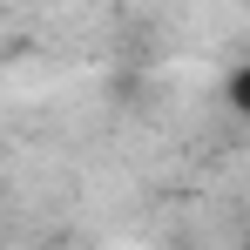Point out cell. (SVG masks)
<instances>
[{"label": "cell", "mask_w": 250, "mask_h": 250, "mask_svg": "<svg viewBox=\"0 0 250 250\" xmlns=\"http://www.w3.org/2000/svg\"><path fill=\"white\" fill-rule=\"evenodd\" d=\"M223 95H230V108H237V115H250V61L230 75V88H223Z\"/></svg>", "instance_id": "6da1fadb"}]
</instances>
